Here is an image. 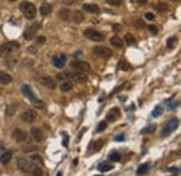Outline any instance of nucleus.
<instances>
[{
	"label": "nucleus",
	"instance_id": "nucleus-1",
	"mask_svg": "<svg viewBox=\"0 0 181 176\" xmlns=\"http://www.w3.org/2000/svg\"><path fill=\"white\" fill-rule=\"evenodd\" d=\"M19 8H21L22 14H24L25 18L28 20H33L36 17V7L32 4V3L29 2H22L21 6H19Z\"/></svg>",
	"mask_w": 181,
	"mask_h": 176
},
{
	"label": "nucleus",
	"instance_id": "nucleus-2",
	"mask_svg": "<svg viewBox=\"0 0 181 176\" xmlns=\"http://www.w3.org/2000/svg\"><path fill=\"white\" fill-rule=\"evenodd\" d=\"M18 49H19V45L17 42H6L0 47V55L7 56V55H11V53H15Z\"/></svg>",
	"mask_w": 181,
	"mask_h": 176
},
{
	"label": "nucleus",
	"instance_id": "nucleus-3",
	"mask_svg": "<svg viewBox=\"0 0 181 176\" xmlns=\"http://www.w3.org/2000/svg\"><path fill=\"white\" fill-rule=\"evenodd\" d=\"M84 35H85L88 39L95 41V42H102L103 39H105V35H103V34H100L99 31L93 29V28H86V29L84 31Z\"/></svg>",
	"mask_w": 181,
	"mask_h": 176
},
{
	"label": "nucleus",
	"instance_id": "nucleus-4",
	"mask_svg": "<svg viewBox=\"0 0 181 176\" xmlns=\"http://www.w3.org/2000/svg\"><path fill=\"white\" fill-rule=\"evenodd\" d=\"M71 67L77 71H81V73H89L91 71V66H89L86 61H82V60H75L71 63Z\"/></svg>",
	"mask_w": 181,
	"mask_h": 176
},
{
	"label": "nucleus",
	"instance_id": "nucleus-5",
	"mask_svg": "<svg viewBox=\"0 0 181 176\" xmlns=\"http://www.w3.org/2000/svg\"><path fill=\"white\" fill-rule=\"evenodd\" d=\"M17 168H18L21 172L28 173V172H31V169H32V164L25 158H19L18 161H17Z\"/></svg>",
	"mask_w": 181,
	"mask_h": 176
},
{
	"label": "nucleus",
	"instance_id": "nucleus-6",
	"mask_svg": "<svg viewBox=\"0 0 181 176\" xmlns=\"http://www.w3.org/2000/svg\"><path fill=\"white\" fill-rule=\"evenodd\" d=\"M93 53L96 56H100V57H105V59H110L111 56H113V52L105 46H96L93 49Z\"/></svg>",
	"mask_w": 181,
	"mask_h": 176
},
{
	"label": "nucleus",
	"instance_id": "nucleus-7",
	"mask_svg": "<svg viewBox=\"0 0 181 176\" xmlns=\"http://www.w3.org/2000/svg\"><path fill=\"white\" fill-rule=\"evenodd\" d=\"M177 127H178V119H177V117H173V119H170L169 122H167V124L164 126V129H163V136H167L169 133L174 131Z\"/></svg>",
	"mask_w": 181,
	"mask_h": 176
},
{
	"label": "nucleus",
	"instance_id": "nucleus-8",
	"mask_svg": "<svg viewBox=\"0 0 181 176\" xmlns=\"http://www.w3.org/2000/svg\"><path fill=\"white\" fill-rule=\"evenodd\" d=\"M38 83L42 84V85H45V87H47L49 89H54V88H56V81H54V78L47 77V75L39 77V78H38Z\"/></svg>",
	"mask_w": 181,
	"mask_h": 176
},
{
	"label": "nucleus",
	"instance_id": "nucleus-9",
	"mask_svg": "<svg viewBox=\"0 0 181 176\" xmlns=\"http://www.w3.org/2000/svg\"><path fill=\"white\" fill-rule=\"evenodd\" d=\"M21 119L24 120L25 123H32L33 120L36 119V112L33 111V109H28V111L22 112V115H21Z\"/></svg>",
	"mask_w": 181,
	"mask_h": 176
},
{
	"label": "nucleus",
	"instance_id": "nucleus-10",
	"mask_svg": "<svg viewBox=\"0 0 181 176\" xmlns=\"http://www.w3.org/2000/svg\"><path fill=\"white\" fill-rule=\"evenodd\" d=\"M41 28V24H35L33 27H31V28H28V29H25V32H24V39H27V41H31V39H33L35 38V34H36V31Z\"/></svg>",
	"mask_w": 181,
	"mask_h": 176
},
{
	"label": "nucleus",
	"instance_id": "nucleus-11",
	"mask_svg": "<svg viewBox=\"0 0 181 176\" xmlns=\"http://www.w3.org/2000/svg\"><path fill=\"white\" fill-rule=\"evenodd\" d=\"M21 91H22V94H24L25 97H27V98H29V99H31V102H33V101L36 99V95L33 94L32 88H31L29 85H27V84H24V85L21 87Z\"/></svg>",
	"mask_w": 181,
	"mask_h": 176
},
{
	"label": "nucleus",
	"instance_id": "nucleus-12",
	"mask_svg": "<svg viewBox=\"0 0 181 176\" xmlns=\"http://www.w3.org/2000/svg\"><path fill=\"white\" fill-rule=\"evenodd\" d=\"M120 116V109L119 108H111L110 111L107 112V115H106V120L107 122H114V120H117Z\"/></svg>",
	"mask_w": 181,
	"mask_h": 176
},
{
	"label": "nucleus",
	"instance_id": "nucleus-13",
	"mask_svg": "<svg viewBox=\"0 0 181 176\" xmlns=\"http://www.w3.org/2000/svg\"><path fill=\"white\" fill-rule=\"evenodd\" d=\"M66 56L64 55H57L53 57V64H54V67H57V69H63L64 64H66Z\"/></svg>",
	"mask_w": 181,
	"mask_h": 176
},
{
	"label": "nucleus",
	"instance_id": "nucleus-14",
	"mask_svg": "<svg viewBox=\"0 0 181 176\" xmlns=\"http://www.w3.org/2000/svg\"><path fill=\"white\" fill-rule=\"evenodd\" d=\"M13 138L18 142H22L27 140V134H25V131H22L21 129H15V130L13 131Z\"/></svg>",
	"mask_w": 181,
	"mask_h": 176
},
{
	"label": "nucleus",
	"instance_id": "nucleus-15",
	"mask_svg": "<svg viewBox=\"0 0 181 176\" xmlns=\"http://www.w3.org/2000/svg\"><path fill=\"white\" fill-rule=\"evenodd\" d=\"M82 8L85 11H88V13H91V14H95V13H99L100 11V8H99V6L97 4H93V3H85V4L82 6Z\"/></svg>",
	"mask_w": 181,
	"mask_h": 176
},
{
	"label": "nucleus",
	"instance_id": "nucleus-16",
	"mask_svg": "<svg viewBox=\"0 0 181 176\" xmlns=\"http://www.w3.org/2000/svg\"><path fill=\"white\" fill-rule=\"evenodd\" d=\"M84 20H85V16H84L82 11H74V13H71V21L75 22V24H81Z\"/></svg>",
	"mask_w": 181,
	"mask_h": 176
},
{
	"label": "nucleus",
	"instance_id": "nucleus-17",
	"mask_svg": "<svg viewBox=\"0 0 181 176\" xmlns=\"http://www.w3.org/2000/svg\"><path fill=\"white\" fill-rule=\"evenodd\" d=\"M11 156H13V152H11L10 150H8V151H4V152L0 155V162H2L3 165H7L8 162L11 161Z\"/></svg>",
	"mask_w": 181,
	"mask_h": 176
},
{
	"label": "nucleus",
	"instance_id": "nucleus-18",
	"mask_svg": "<svg viewBox=\"0 0 181 176\" xmlns=\"http://www.w3.org/2000/svg\"><path fill=\"white\" fill-rule=\"evenodd\" d=\"M31 134H32V137H33L35 141H41V140L43 138V133H42V130L39 127H32Z\"/></svg>",
	"mask_w": 181,
	"mask_h": 176
},
{
	"label": "nucleus",
	"instance_id": "nucleus-19",
	"mask_svg": "<svg viewBox=\"0 0 181 176\" xmlns=\"http://www.w3.org/2000/svg\"><path fill=\"white\" fill-rule=\"evenodd\" d=\"M58 17H60L61 20H64V21H70V20H71V11H70L68 8H61V10L58 11Z\"/></svg>",
	"mask_w": 181,
	"mask_h": 176
},
{
	"label": "nucleus",
	"instance_id": "nucleus-20",
	"mask_svg": "<svg viewBox=\"0 0 181 176\" xmlns=\"http://www.w3.org/2000/svg\"><path fill=\"white\" fill-rule=\"evenodd\" d=\"M11 81H13V78H11L10 74H7L6 71H0V84L7 85V84H10Z\"/></svg>",
	"mask_w": 181,
	"mask_h": 176
},
{
	"label": "nucleus",
	"instance_id": "nucleus-21",
	"mask_svg": "<svg viewBox=\"0 0 181 176\" xmlns=\"http://www.w3.org/2000/svg\"><path fill=\"white\" fill-rule=\"evenodd\" d=\"M72 78H74L77 83H85L86 81V74L85 73H81V71H77L72 74Z\"/></svg>",
	"mask_w": 181,
	"mask_h": 176
},
{
	"label": "nucleus",
	"instance_id": "nucleus-22",
	"mask_svg": "<svg viewBox=\"0 0 181 176\" xmlns=\"http://www.w3.org/2000/svg\"><path fill=\"white\" fill-rule=\"evenodd\" d=\"M148 170H149V164H142V165H139L138 169H136V175L144 176L148 173Z\"/></svg>",
	"mask_w": 181,
	"mask_h": 176
},
{
	"label": "nucleus",
	"instance_id": "nucleus-23",
	"mask_svg": "<svg viewBox=\"0 0 181 176\" xmlns=\"http://www.w3.org/2000/svg\"><path fill=\"white\" fill-rule=\"evenodd\" d=\"M97 169H99L100 172H109V170L113 169V165L107 164V162H100V164L97 165Z\"/></svg>",
	"mask_w": 181,
	"mask_h": 176
},
{
	"label": "nucleus",
	"instance_id": "nucleus-24",
	"mask_svg": "<svg viewBox=\"0 0 181 176\" xmlns=\"http://www.w3.org/2000/svg\"><path fill=\"white\" fill-rule=\"evenodd\" d=\"M111 45H113L114 47H119V49H121L123 46H124V43H123V39L119 38V36H113V38L110 39Z\"/></svg>",
	"mask_w": 181,
	"mask_h": 176
},
{
	"label": "nucleus",
	"instance_id": "nucleus-25",
	"mask_svg": "<svg viewBox=\"0 0 181 176\" xmlns=\"http://www.w3.org/2000/svg\"><path fill=\"white\" fill-rule=\"evenodd\" d=\"M50 11H52V4H49V3H43V4L41 6V16H47Z\"/></svg>",
	"mask_w": 181,
	"mask_h": 176
},
{
	"label": "nucleus",
	"instance_id": "nucleus-26",
	"mask_svg": "<svg viewBox=\"0 0 181 176\" xmlns=\"http://www.w3.org/2000/svg\"><path fill=\"white\" fill-rule=\"evenodd\" d=\"M31 176H43L42 168L39 166V165H32V169H31Z\"/></svg>",
	"mask_w": 181,
	"mask_h": 176
},
{
	"label": "nucleus",
	"instance_id": "nucleus-27",
	"mask_svg": "<svg viewBox=\"0 0 181 176\" xmlns=\"http://www.w3.org/2000/svg\"><path fill=\"white\" fill-rule=\"evenodd\" d=\"M117 67H119V69H121L123 71H128L131 66H130V63H128L125 59H121V60L119 61V64H117Z\"/></svg>",
	"mask_w": 181,
	"mask_h": 176
},
{
	"label": "nucleus",
	"instance_id": "nucleus-28",
	"mask_svg": "<svg viewBox=\"0 0 181 176\" xmlns=\"http://www.w3.org/2000/svg\"><path fill=\"white\" fill-rule=\"evenodd\" d=\"M60 89L63 92L71 91V89H72V83H71V81H63V83H61V85H60Z\"/></svg>",
	"mask_w": 181,
	"mask_h": 176
},
{
	"label": "nucleus",
	"instance_id": "nucleus-29",
	"mask_svg": "<svg viewBox=\"0 0 181 176\" xmlns=\"http://www.w3.org/2000/svg\"><path fill=\"white\" fill-rule=\"evenodd\" d=\"M109 159L113 162H119L120 159H121V155H120V152H117V151H111L110 155H109Z\"/></svg>",
	"mask_w": 181,
	"mask_h": 176
},
{
	"label": "nucleus",
	"instance_id": "nucleus-30",
	"mask_svg": "<svg viewBox=\"0 0 181 176\" xmlns=\"http://www.w3.org/2000/svg\"><path fill=\"white\" fill-rule=\"evenodd\" d=\"M162 112H163V108H162L160 105H157L155 109H153L152 116H153V117H159V116H160V115H162Z\"/></svg>",
	"mask_w": 181,
	"mask_h": 176
},
{
	"label": "nucleus",
	"instance_id": "nucleus-31",
	"mask_svg": "<svg viewBox=\"0 0 181 176\" xmlns=\"http://www.w3.org/2000/svg\"><path fill=\"white\" fill-rule=\"evenodd\" d=\"M14 112H15V105H8L7 108H6V115H7V116H13Z\"/></svg>",
	"mask_w": 181,
	"mask_h": 176
},
{
	"label": "nucleus",
	"instance_id": "nucleus-32",
	"mask_svg": "<svg viewBox=\"0 0 181 176\" xmlns=\"http://www.w3.org/2000/svg\"><path fill=\"white\" fill-rule=\"evenodd\" d=\"M125 42H127L128 45H135L136 39L134 38V36L131 35V34H127V35H125Z\"/></svg>",
	"mask_w": 181,
	"mask_h": 176
},
{
	"label": "nucleus",
	"instance_id": "nucleus-33",
	"mask_svg": "<svg viewBox=\"0 0 181 176\" xmlns=\"http://www.w3.org/2000/svg\"><path fill=\"white\" fill-rule=\"evenodd\" d=\"M106 127H107V123H106V122H100L99 124H97V127H96V131H97V133H102V131L106 130Z\"/></svg>",
	"mask_w": 181,
	"mask_h": 176
},
{
	"label": "nucleus",
	"instance_id": "nucleus-34",
	"mask_svg": "<svg viewBox=\"0 0 181 176\" xmlns=\"http://www.w3.org/2000/svg\"><path fill=\"white\" fill-rule=\"evenodd\" d=\"M103 144H105V140H97L96 142H93V151H99Z\"/></svg>",
	"mask_w": 181,
	"mask_h": 176
},
{
	"label": "nucleus",
	"instance_id": "nucleus-35",
	"mask_svg": "<svg viewBox=\"0 0 181 176\" xmlns=\"http://www.w3.org/2000/svg\"><path fill=\"white\" fill-rule=\"evenodd\" d=\"M175 42H177V39H175V36H170L169 39H167V47H174V45H175Z\"/></svg>",
	"mask_w": 181,
	"mask_h": 176
},
{
	"label": "nucleus",
	"instance_id": "nucleus-36",
	"mask_svg": "<svg viewBox=\"0 0 181 176\" xmlns=\"http://www.w3.org/2000/svg\"><path fill=\"white\" fill-rule=\"evenodd\" d=\"M156 130L155 126H148V127H145L144 130H141V134H146V133H153V131Z\"/></svg>",
	"mask_w": 181,
	"mask_h": 176
},
{
	"label": "nucleus",
	"instance_id": "nucleus-37",
	"mask_svg": "<svg viewBox=\"0 0 181 176\" xmlns=\"http://www.w3.org/2000/svg\"><path fill=\"white\" fill-rule=\"evenodd\" d=\"M178 106V102L177 101H170L169 105H167V108H169V111H173V109H175Z\"/></svg>",
	"mask_w": 181,
	"mask_h": 176
},
{
	"label": "nucleus",
	"instance_id": "nucleus-38",
	"mask_svg": "<svg viewBox=\"0 0 181 176\" xmlns=\"http://www.w3.org/2000/svg\"><path fill=\"white\" fill-rule=\"evenodd\" d=\"M148 29L150 31V34H152V35H156V34H157V27H156V25H153V24H150L149 27H148Z\"/></svg>",
	"mask_w": 181,
	"mask_h": 176
},
{
	"label": "nucleus",
	"instance_id": "nucleus-39",
	"mask_svg": "<svg viewBox=\"0 0 181 176\" xmlns=\"http://www.w3.org/2000/svg\"><path fill=\"white\" fill-rule=\"evenodd\" d=\"M32 103H33V106H35V108H43V102H42L41 99H38V98H36Z\"/></svg>",
	"mask_w": 181,
	"mask_h": 176
},
{
	"label": "nucleus",
	"instance_id": "nucleus-40",
	"mask_svg": "<svg viewBox=\"0 0 181 176\" xmlns=\"http://www.w3.org/2000/svg\"><path fill=\"white\" fill-rule=\"evenodd\" d=\"M107 2V4L110 6H120L121 4V0H106Z\"/></svg>",
	"mask_w": 181,
	"mask_h": 176
},
{
	"label": "nucleus",
	"instance_id": "nucleus-41",
	"mask_svg": "<svg viewBox=\"0 0 181 176\" xmlns=\"http://www.w3.org/2000/svg\"><path fill=\"white\" fill-rule=\"evenodd\" d=\"M35 42H36V45H42L46 42V38H45V36H38V38L35 39Z\"/></svg>",
	"mask_w": 181,
	"mask_h": 176
},
{
	"label": "nucleus",
	"instance_id": "nucleus-42",
	"mask_svg": "<svg viewBox=\"0 0 181 176\" xmlns=\"http://www.w3.org/2000/svg\"><path fill=\"white\" fill-rule=\"evenodd\" d=\"M67 77H68V74H67V73H60V74H57V77H56V78L63 81V80H66Z\"/></svg>",
	"mask_w": 181,
	"mask_h": 176
},
{
	"label": "nucleus",
	"instance_id": "nucleus-43",
	"mask_svg": "<svg viewBox=\"0 0 181 176\" xmlns=\"http://www.w3.org/2000/svg\"><path fill=\"white\" fill-rule=\"evenodd\" d=\"M145 18L149 20V21H152V20H155V14H152V13H146V14H145Z\"/></svg>",
	"mask_w": 181,
	"mask_h": 176
},
{
	"label": "nucleus",
	"instance_id": "nucleus-44",
	"mask_svg": "<svg viewBox=\"0 0 181 176\" xmlns=\"http://www.w3.org/2000/svg\"><path fill=\"white\" fill-rule=\"evenodd\" d=\"M31 159H32L33 162H36V164H39V162H41V156H39V155H36V154H35V155H32V156H31Z\"/></svg>",
	"mask_w": 181,
	"mask_h": 176
},
{
	"label": "nucleus",
	"instance_id": "nucleus-45",
	"mask_svg": "<svg viewBox=\"0 0 181 176\" xmlns=\"http://www.w3.org/2000/svg\"><path fill=\"white\" fill-rule=\"evenodd\" d=\"M64 134V140H63V145L64 147H68V136H67L66 133H63Z\"/></svg>",
	"mask_w": 181,
	"mask_h": 176
},
{
	"label": "nucleus",
	"instance_id": "nucleus-46",
	"mask_svg": "<svg viewBox=\"0 0 181 176\" xmlns=\"http://www.w3.org/2000/svg\"><path fill=\"white\" fill-rule=\"evenodd\" d=\"M157 10L160 11V13H163V10H166V6H164L163 3H159V4H157Z\"/></svg>",
	"mask_w": 181,
	"mask_h": 176
},
{
	"label": "nucleus",
	"instance_id": "nucleus-47",
	"mask_svg": "<svg viewBox=\"0 0 181 176\" xmlns=\"http://www.w3.org/2000/svg\"><path fill=\"white\" fill-rule=\"evenodd\" d=\"M169 170H170V172H174V173H178V172H180V169H178L177 166H170Z\"/></svg>",
	"mask_w": 181,
	"mask_h": 176
},
{
	"label": "nucleus",
	"instance_id": "nucleus-48",
	"mask_svg": "<svg viewBox=\"0 0 181 176\" xmlns=\"http://www.w3.org/2000/svg\"><path fill=\"white\" fill-rule=\"evenodd\" d=\"M61 2H63V3H64V4L70 6V4H72V3H74V0H61Z\"/></svg>",
	"mask_w": 181,
	"mask_h": 176
},
{
	"label": "nucleus",
	"instance_id": "nucleus-49",
	"mask_svg": "<svg viewBox=\"0 0 181 176\" xmlns=\"http://www.w3.org/2000/svg\"><path fill=\"white\" fill-rule=\"evenodd\" d=\"M35 147H24V152H28V151H33Z\"/></svg>",
	"mask_w": 181,
	"mask_h": 176
},
{
	"label": "nucleus",
	"instance_id": "nucleus-50",
	"mask_svg": "<svg viewBox=\"0 0 181 176\" xmlns=\"http://www.w3.org/2000/svg\"><path fill=\"white\" fill-rule=\"evenodd\" d=\"M124 138H125L124 136H117L114 140H116V141H124Z\"/></svg>",
	"mask_w": 181,
	"mask_h": 176
},
{
	"label": "nucleus",
	"instance_id": "nucleus-51",
	"mask_svg": "<svg viewBox=\"0 0 181 176\" xmlns=\"http://www.w3.org/2000/svg\"><path fill=\"white\" fill-rule=\"evenodd\" d=\"M136 3H138V4H141V6H144V4H146V3H148V0H136Z\"/></svg>",
	"mask_w": 181,
	"mask_h": 176
},
{
	"label": "nucleus",
	"instance_id": "nucleus-52",
	"mask_svg": "<svg viewBox=\"0 0 181 176\" xmlns=\"http://www.w3.org/2000/svg\"><path fill=\"white\" fill-rule=\"evenodd\" d=\"M57 176H61V172H58V173H57Z\"/></svg>",
	"mask_w": 181,
	"mask_h": 176
},
{
	"label": "nucleus",
	"instance_id": "nucleus-53",
	"mask_svg": "<svg viewBox=\"0 0 181 176\" xmlns=\"http://www.w3.org/2000/svg\"><path fill=\"white\" fill-rule=\"evenodd\" d=\"M10 2H17V0H10Z\"/></svg>",
	"mask_w": 181,
	"mask_h": 176
},
{
	"label": "nucleus",
	"instance_id": "nucleus-54",
	"mask_svg": "<svg viewBox=\"0 0 181 176\" xmlns=\"http://www.w3.org/2000/svg\"><path fill=\"white\" fill-rule=\"evenodd\" d=\"M173 2H174V0H173Z\"/></svg>",
	"mask_w": 181,
	"mask_h": 176
}]
</instances>
